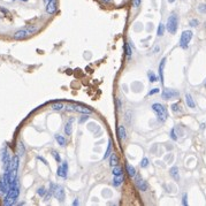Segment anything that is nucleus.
Segmentation results:
<instances>
[{
    "label": "nucleus",
    "mask_w": 206,
    "mask_h": 206,
    "mask_svg": "<svg viewBox=\"0 0 206 206\" xmlns=\"http://www.w3.org/2000/svg\"><path fill=\"white\" fill-rule=\"evenodd\" d=\"M175 0H168V2H174Z\"/></svg>",
    "instance_id": "49530a36"
},
{
    "label": "nucleus",
    "mask_w": 206,
    "mask_h": 206,
    "mask_svg": "<svg viewBox=\"0 0 206 206\" xmlns=\"http://www.w3.org/2000/svg\"><path fill=\"white\" fill-rule=\"evenodd\" d=\"M141 1H142V0H132V4H134V6H135V7H139Z\"/></svg>",
    "instance_id": "a19ab883"
},
{
    "label": "nucleus",
    "mask_w": 206,
    "mask_h": 206,
    "mask_svg": "<svg viewBox=\"0 0 206 206\" xmlns=\"http://www.w3.org/2000/svg\"><path fill=\"white\" fill-rule=\"evenodd\" d=\"M188 195L187 193H183V197H182V204L184 206H188Z\"/></svg>",
    "instance_id": "e433bc0d"
},
{
    "label": "nucleus",
    "mask_w": 206,
    "mask_h": 206,
    "mask_svg": "<svg viewBox=\"0 0 206 206\" xmlns=\"http://www.w3.org/2000/svg\"><path fill=\"white\" fill-rule=\"evenodd\" d=\"M66 110H67V111H75V112L82 113V114H91V113H92V110H91V108H88V107H84V106H81V105L67 106Z\"/></svg>",
    "instance_id": "0eeeda50"
},
{
    "label": "nucleus",
    "mask_w": 206,
    "mask_h": 206,
    "mask_svg": "<svg viewBox=\"0 0 206 206\" xmlns=\"http://www.w3.org/2000/svg\"><path fill=\"white\" fill-rule=\"evenodd\" d=\"M103 1H105V2H108V1H110V0H103Z\"/></svg>",
    "instance_id": "de8ad7c7"
},
{
    "label": "nucleus",
    "mask_w": 206,
    "mask_h": 206,
    "mask_svg": "<svg viewBox=\"0 0 206 206\" xmlns=\"http://www.w3.org/2000/svg\"><path fill=\"white\" fill-rule=\"evenodd\" d=\"M159 91H160V90H159L158 88H155V89H152V90H151L150 92H149V96H153V94H158Z\"/></svg>",
    "instance_id": "ea45409f"
},
{
    "label": "nucleus",
    "mask_w": 206,
    "mask_h": 206,
    "mask_svg": "<svg viewBox=\"0 0 206 206\" xmlns=\"http://www.w3.org/2000/svg\"><path fill=\"white\" fill-rule=\"evenodd\" d=\"M53 196L56 197V200H59V202H63V200H65V198H66V192H65V189H63L62 187H60V186H56Z\"/></svg>",
    "instance_id": "1a4fd4ad"
},
{
    "label": "nucleus",
    "mask_w": 206,
    "mask_h": 206,
    "mask_svg": "<svg viewBox=\"0 0 206 206\" xmlns=\"http://www.w3.org/2000/svg\"><path fill=\"white\" fill-rule=\"evenodd\" d=\"M37 159H39V160H41V161H43V162H44L45 165H47V161H46V160H45L44 158H40V157H37Z\"/></svg>",
    "instance_id": "79ce46f5"
},
{
    "label": "nucleus",
    "mask_w": 206,
    "mask_h": 206,
    "mask_svg": "<svg viewBox=\"0 0 206 206\" xmlns=\"http://www.w3.org/2000/svg\"><path fill=\"white\" fill-rule=\"evenodd\" d=\"M19 165H20V158L19 155H14L11 160V164L9 166L6 168V170H13V169H18L19 168Z\"/></svg>",
    "instance_id": "ddd939ff"
},
{
    "label": "nucleus",
    "mask_w": 206,
    "mask_h": 206,
    "mask_svg": "<svg viewBox=\"0 0 206 206\" xmlns=\"http://www.w3.org/2000/svg\"><path fill=\"white\" fill-rule=\"evenodd\" d=\"M149 166V159L148 158H144L142 161H141V167L142 168H146Z\"/></svg>",
    "instance_id": "2f4dec72"
},
{
    "label": "nucleus",
    "mask_w": 206,
    "mask_h": 206,
    "mask_svg": "<svg viewBox=\"0 0 206 206\" xmlns=\"http://www.w3.org/2000/svg\"><path fill=\"white\" fill-rule=\"evenodd\" d=\"M136 187H137V189H138L139 191H142V192H144V191H146V190L149 189L148 183H146L145 181H143V180H138V181L136 182Z\"/></svg>",
    "instance_id": "dca6fc26"
},
{
    "label": "nucleus",
    "mask_w": 206,
    "mask_h": 206,
    "mask_svg": "<svg viewBox=\"0 0 206 206\" xmlns=\"http://www.w3.org/2000/svg\"><path fill=\"white\" fill-rule=\"evenodd\" d=\"M9 186H11V183H9V172L6 170L5 174L2 175L1 180H0V195L6 196L8 190H9Z\"/></svg>",
    "instance_id": "39448f33"
},
{
    "label": "nucleus",
    "mask_w": 206,
    "mask_h": 206,
    "mask_svg": "<svg viewBox=\"0 0 206 206\" xmlns=\"http://www.w3.org/2000/svg\"><path fill=\"white\" fill-rule=\"evenodd\" d=\"M164 32H165V25L162 23H160L158 27V30H157V35L160 37V36H164Z\"/></svg>",
    "instance_id": "393cba45"
},
{
    "label": "nucleus",
    "mask_w": 206,
    "mask_h": 206,
    "mask_svg": "<svg viewBox=\"0 0 206 206\" xmlns=\"http://www.w3.org/2000/svg\"><path fill=\"white\" fill-rule=\"evenodd\" d=\"M172 111L174 113H177L180 111V105H179V104H173V105H172Z\"/></svg>",
    "instance_id": "c9c22d12"
},
{
    "label": "nucleus",
    "mask_w": 206,
    "mask_h": 206,
    "mask_svg": "<svg viewBox=\"0 0 206 206\" xmlns=\"http://www.w3.org/2000/svg\"><path fill=\"white\" fill-rule=\"evenodd\" d=\"M20 195V183H19V180L16 179L13 183H11L9 186V190L5 197V200H4V205L5 206H11V205H14L18 197Z\"/></svg>",
    "instance_id": "f257e3e1"
},
{
    "label": "nucleus",
    "mask_w": 206,
    "mask_h": 206,
    "mask_svg": "<svg viewBox=\"0 0 206 206\" xmlns=\"http://www.w3.org/2000/svg\"><path fill=\"white\" fill-rule=\"evenodd\" d=\"M123 181H124V176H123L122 174H121V175H115L114 179H113L112 184L114 187H120V186L123 183Z\"/></svg>",
    "instance_id": "2eb2a0df"
},
{
    "label": "nucleus",
    "mask_w": 206,
    "mask_h": 206,
    "mask_svg": "<svg viewBox=\"0 0 206 206\" xmlns=\"http://www.w3.org/2000/svg\"><path fill=\"white\" fill-rule=\"evenodd\" d=\"M198 11L202 13V14H206V5L205 4H202L198 6Z\"/></svg>",
    "instance_id": "72a5a7b5"
},
{
    "label": "nucleus",
    "mask_w": 206,
    "mask_h": 206,
    "mask_svg": "<svg viewBox=\"0 0 206 206\" xmlns=\"http://www.w3.org/2000/svg\"><path fill=\"white\" fill-rule=\"evenodd\" d=\"M165 66H166V58H162L161 61H160V65H159V69H158L161 84H164V69H165Z\"/></svg>",
    "instance_id": "4468645a"
},
{
    "label": "nucleus",
    "mask_w": 206,
    "mask_h": 206,
    "mask_svg": "<svg viewBox=\"0 0 206 206\" xmlns=\"http://www.w3.org/2000/svg\"><path fill=\"white\" fill-rule=\"evenodd\" d=\"M177 27H179V18L175 13H172L170 16L167 20V24H166V28L168 30L169 34L172 35H175L176 31H177Z\"/></svg>",
    "instance_id": "20e7f679"
},
{
    "label": "nucleus",
    "mask_w": 206,
    "mask_h": 206,
    "mask_svg": "<svg viewBox=\"0 0 206 206\" xmlns=\"http://www.w3.org/2000/svg\"><path fill=\"white\" fill-rule=\"evenodd\" d=\"M169 174H170V176H172L175 181H179V180H180V170H179V168H177L176 166H174V167H172V168L169 169Z\"/></svg>",
    "instance_id": "f3484780"
},
{
    "label": "nucleus",
    "mask_w": 206,
    "mask_h": 206,
    "mask_svg": "<svg viewBox=\"0 0 206 206\" xmlns=\"http://www.w3.org/2000/svg\"><path fill=\"white\" fill-rule=\"evenodd\" d=\"M124 49H126V54H127V58H128V59H130L131 54H132V51H131V49H130V45H129V43H128V44H126V46H124Z\"/></svg>",
    "instance_id": "c85d7f7f"
},
{
    "label": "nucleus",
    "mask_w": 206,
    "mask_h": 206,
    "mask_svg": "<svg viewBox=\"0 0 206 206\" xmlns=\"http://www.w3.org/2000/svg\"><path fill=\"white\" fill-rule=\"evenodd\" d=\"M51 153H52V155H53V158H54V160H56V162H61V158H60V154L56 152V150H52L51 151Z\"/></svg>",
    "instance_id": "cd10ccee"
},
{
    "label": "nucleus",
    "mask_w": 206,
    "mask_h": 206,
    "mask_svg": "<svg viewBox=\"0 0 206 206\" xmlns=\"http://www.w3.org/2000/svg\"><path fill=\"white\" fill-rule=\"evenodd\" d=\"M1 160H2V162H4V165H5V168H7V167L9 166V164H11L12 158L9 157L8 150H7L6 148L2 149V151H1Z\"/></svg>",
    "instance_id": "9d476101"
},
{
    "label": "nucleus",
    "mask_w": 206,
    "mask_h": 206,
    "mask_svg": "<svg viewBox=\"0 0 206 206\" xmlns=\"http://www.w3.org/2000/svg\"><path fill=\"white\" fill-rule=\"evenodd\" d=\"M148 77H149V79H150V82H155V81H157V76L154 75V74H153L152 72L148 74Z\"/></svg>",
    "instance_id": "f704fd0d"
},
{
    "label": "nucleus",
    "mask_w": 206,
    "mask_h": 206,
    "mask_svg": "<svg viewBox=\"0 0 206 206\" xmlns=\"http://www.w3.org/2000/svg\"><path fill=\"white\" fill-rule=\"evenodd\" d=\"M151 108H152L153 112L155 113V115H157V117H158L159 121L164 122V121L167 120L168 114H167V110L165 108L164 105H161V104H159V103H154V104L151 106Z\"/></svg>",
    "instance_id": "7ed1b4c3"
},
{
    "label": "nucleus",
    "mask_w": 206,
    "mask_h": 206,
    "mask_svg": "<svg viewBox=\"0 0 206 206\" xmlns=\"http://www.w3.org/2000/svg\"><path fill=\"white\" fill-rule=\"evenodd\" d=\"M89 119V116H88V114H84L83 116H82V119H79V123H84L86 120Z\"/></svg>",
    "instance_id": "4c0bfd02"
},
{
    "label": "nucleus",
    "mask_w": 206,
    "mask_h": 206,
    "mask_svg": "<svg viewBox=\"0 0 206 206\" xmlns=\"http://www.w3.org/2000/svg\"><path fill=\"white\" fill-rule=\"evenodd\" d=\"M111 150H112V142L110 141V142H108V145H107V150H106V152H105V154H104L103 159H106V158L110 155V153H111Z\"/></svg>",
    "instance_id": "bb28decb"
},
{
    "label": "nucleus",
    "mask_w": 206,
    "mask_h": 206,
    "mask_svg": "<svg viewBox=\"0 0 206 206\" xmlns=\"http://www.w3.org/2000/svg\"><path fill=\"white\" fill-rule=\"evenodd\" d=\"M56 141L58 142V144L60 145V146H66V138L63 137V136H61V135H59V134H56Z\"/></svg>",
    "instance_id": "412c9836"
},
{
    "label": "nucleus",
    "mask_w": 206,
    "mask_h": 206,
    "mask_svg": "<svg viewBox=\"0 0 206 206\" xmlns=\"http://www.w3.org/2000/svg\"><path fill=\"white\" fill-rule=\"evenodd\" d=\"M73 121H74V119L72 117L67 123H66V126H65V134L66 135H72V132H73Z\"/></svg>",
    "instance_id": "a211bd4d"
},
{
    "label": "nucleus",
    "mask_w": 206,
    "mask_h": 206,
    "mask_svg": "<svg viewBox=\"0 0 206 206\" xmlns=\"http://www.w3.org/2000/svg\"><path fill=\"white\" fill-rule=\"evenodd\" d=\"M58 4H56V0H51L50 2L46 4V13L47 14H54L58 9Z\"/></svg>",
    "instance_id": "f8f14e48"
},
{
    "label": "nucleus",
    "mask_w": 206,
    "mask_h": 206,
    "mask_svg": "<svg viewBox=\"0 0 206 206\" xmlns=\"http://www.w3.org/2000/svg\"><path fill=\"white\" fill-rule=\"evenodd\" d=\"M37 30H38L37 27H27V28L20 29V30H18V31L14 34V39H16V40L25 39V38H28L29 36L34 35Z\"/></svg>",
    "instance_id": "f03ea898"
},
{
    "label": "nucleus",
    "mask_w": 206,
    "mask_h": 206,
    "mask_svg": "<svg viewBox=\"0 0 206 206\" xmlns=\"http://www.w3.org/2000/svg\"><path fill=\"white\" fill-rule=\"evenodd\" d=\"M24 153H25V148H24L23 143H19V145H18V155L19 157L24 155Z\"/></svg>",
    "instance_id": "b1692460"
},
{
    "label": "nucleus",
    "mask_w": 206,
    "mask_h": 206,
    "mask_svg": "<svg viewBox=\"0 0 206 206\" xmlns=\"http://www.w3.org/2000/svg\"><path fill=\"white\" fill-rule=\"evenodd\" d=\"M46 192H47V191H46V189H45L44 187L39 188V189L37 190V195H38V196H40V197H44Z\"/></svg>",
    "instance_id": "7c9ffc66"
},
{
    "label": "nucleus",
    "mask_w": 206,
    "mask_h": 206,
    "mask_svg": "<svg viewBox=\"0 0 206 206\" xmlns=\"http://www.w3.org/2000/svg\"><path fill=\"white\" fill-rule=\"evenodd\" d=\"M117 108H119V110L121 108V100H120V99H117Z\"/></svg>",
    "instance_id": "37998d69"
},
{
    "label": "nucleus",
    "mask_w": 206,
    "mask_h": 206,
    "mask_svg": "<svg viewBox=\"0 0 206 206\" xmlns=\"http://www.w3.org/2000/svg\"><path fill=\"white\" fill-rule=\"evenodd\" d=\"M205 88H206V81H205Z\"/></svg>",
    "instance_id": "8fccbe9b"
},
{
    "label": "nucleus",
    "mask_w": 206,
    "mask_h": 206,
    "mask_svg": "<svg viewBox=\"0 0 206 206\" xmlns=\"http://www.w3.org/2000/svg\"><path fill=\"white\" fill-rule=\"evenodd\" d=\"M78 204H79V202H78V199H75V200H74V203H73V205H74V206H77V205H78Z\"/></svg>",
    "instance_id": "c03bdc74"
},
{
    "label": "nucleus",
    "mask_w": 206,
    "mask_h": 206,
    "mask_svg": "<svg viewBox=\"0 0 206 206\" xmlns=\"http://www.w3.org/2000/svg\"><path fill=\"white\" fill-rule=\"evenodd\" d=\"M67 173H68V164L65 161L61 166L58 167L56 174H58V176H60V177H62V179H66V177H67Z\"/></svg>",
    "instance_id": "9b49d317"
},
{
    "label": "nucleus",
    "mask_w": 206,
    "mask_h": 206,
    "mask_svg": "<svg viewBox=\"0 0 206 206\" xmlns=\"http://www.w3.org/2000/svg\"><path fill=\"white\" fill-rule=\"evenodd\" d=\"M190 25H191V27H197V25H198V20H196V19L191 20V21H190Z\"/></svg>",
    "instance_id": "58836bf2"
},
{
    "label": "nucleus",
    "mask_w": 206,
    "mask_h": 206,
    "mask_svg": "<svg viewBox=\"0 0 206 206\" xmlns=\"http://www.w3.org/2000/svg\"><path fill=\"white\" fill-rule=\"evenodd\" d=\"M110 165H111L112 167L119 165V158H117V155H116L115 153H112V155H111V158H110Z\"/></svg>",
    "instance_id": "4be33fe9"
},
{
    "label": "nucleus",
    "mask_w": 206,
    "mask_h": 206,
    "mask_svg": "<svg viewBox=\"0 0 206 206\" xmlns=\"http://www.w3.org/2000/svg\"><path fill=\"white\" fill-rule=\"evenodd\" d=\"M117 136H119V138L121 141L127 138V131H126V128L123 126H119L117 127Z\"/></svg>",
    "instance_id": "6ab92c4d"
},
{
    "label": "nucleus",
    "mask_w": 206,
    "mask_h": 206,
    "mask_svg": "<svg viewBox=\"0 0 206 206\" xmlns=\"http://www.w3.org/2000/svg\"><path fill=\"white\" fill-rule=\"evenodd\" d=\"M126 168H127V173H128V175H129L130 177H134V176L136 175V169L134 168L131 165H127Z\"/></svg>",
    "instance_id": "5701e85b"
},
{
    "label": "nucleus",
    "mask_w": 206,
    "mask_h": 206,
    "mask_svg": "<svg viewBox=\"0 0 206 206\" xmlns=\"http://www.w3.org/2000/svg\"><path fill=\"white\" fill-rule=\"evenodd\" d=\"M44 1H45V2H46V4H47V2H50V1H51V0H44Z\"/></svg>",
    "instance_id": "a18cd8bd"
},
{
    "label": "nucleus",
    "mask_w": 206,
    "mask_h": 206,
    "mask_svg": "<svg viewBox=\"0 0 206 206\" xmlns=\"http://www.w3.org/2000/svg\"><path fill=\"white\" fill-rule=\"evenodd\" d=\"M186 103H187L188 107H190V108H195V107H196V104H195L193 98H192L191 94H186Z\"/></svg>",
    "instance_id": "aec40b11"
},
{
    "label": "nucleus",
    "mask_w": 206,
    "mask_h": 206,
    "mask_svg": "<svg viewBox=\"0 0 206 206\" xmlns=\"http://www.w3.org/2000/svg\"><path fill=\"white\" fill-rule=\"evenodd\" d=\"M21 1H28V0H21Z\"/></svg>",
    "instance_id": "09e8293b"
},
{
    "label": "nucleus",
    "mask_w": 206,
    "mask_h": 206,
    "mask_svg": "<svg viewBox=\"0 0 206 206\" xmlns=\"http://www.w3.org/2000/svg\"><path fill=\"white\" fill-rule=\"evenodd\" d=\"M191 38H192V31L191 30H186V31L182 32L181 38H180V46H181V49L187 50Z\"/></svg>",
    "instance_id": "423d86ee"
},
{
    "label": "nucleus",
    "mask_w": 206,
    "mask_h": 206,
    "mask_svg": "<svg viewBox=\"0 0 206 206\" xmlns=\"http://www.w3.org/2000/svg\"><path fill=\"white\" fill-rule=\"evenodd\" d=\"M179 96H180L179 91H176V90H173V89H165V90L162 91V94H161V97H162V99H165V100L177 98Z\"/></svg>",
    "instance_id": "6e6552de"
},
{
    "label": "nucleus",
    "mask_w": 206,
    "mask_h": 206,
    "mask_svg": "<svg viewBox=\"0 0 206 206\" xmlns=\"http://www.w3.org/2000/svg\"><path fill=\"white\" fill-rule=\"evenodd\" d=\"M52 108H53L54 111H61V110L63 108V105H62L61 103H56V104H53V105H52Z\"/></svg>",
    "instance_id": "c756f323"
},
{
    "label": "nucleus",
    "mask_w": 206,
    "mask_h": 206,
    "mask_svg": "<svg viewBox=\"0 0 206 206\" xmlns=\"http://www.w3.org/2000/svg\"><path fill=\"white\" fill-rule=\"evenodd\" d=\"M170 138H172L173 141H177V135H176V132H175V128H172V129H170Z\"/></svg>",
    "instance_id": "473e14b6"
},
{
    "label": "nucleus",
    "mask_w": 206,
    "mask_h": 206,
    "mask_svg": "<svg viewBox=\"0 0 206 206\" xmlns=\"http://www.w3.org/2000/svg\"><path fill=\"white\" fill-rule=\"evenodd\" d=\"M112 174H113V176H115V175H121V174H122V169H121V167H119V166H114L112 169Z\"/></svg>",
    "instance_id": "a878e982"
}]
</instances>
